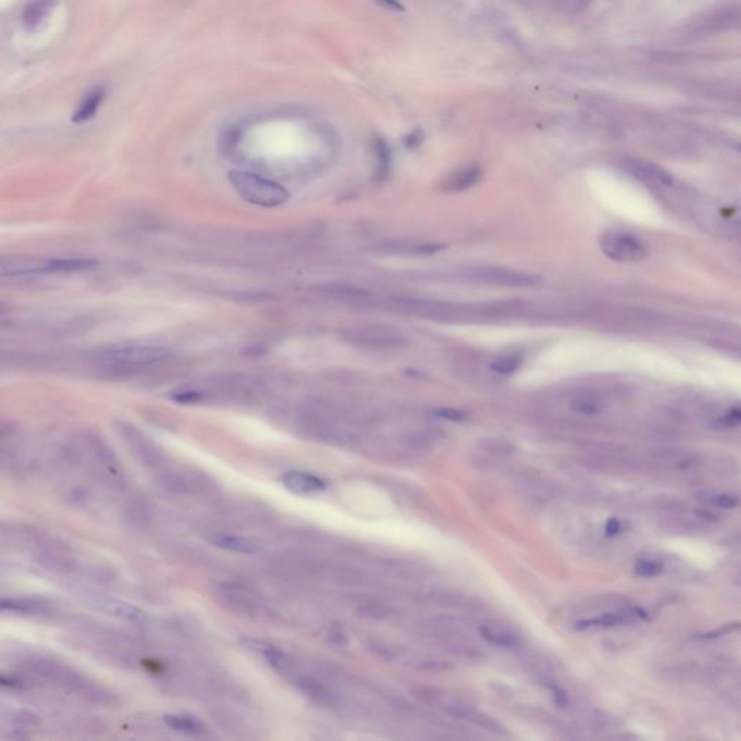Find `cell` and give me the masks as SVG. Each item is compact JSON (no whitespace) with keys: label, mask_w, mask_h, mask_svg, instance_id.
Returning a JSON list of instances; mask_svg holds the SVG:
<instances>
[{"label":"cell","mask_w":741,"mask_h":741,"mask_svg":"<svg viewBox=\"0 0 741 741\" xmlns=\"http://www.w3.org/2000/svg\"><path fill=\"white\" fill-rule=\"evenodd\" d=\"M25 667L41 679L56 683L63 687L64 691L74 694L89 702L101 705H109L114 702L112 694L106 687L60 660L34 656L26 660Z\"/></svg>","instance_id":"obj_1"},{"label":"cell","mask_w":741,"mask_h":741,"mask_svg":"<svg viewBox=\"0 0 741 741\" xmlns=\"http://www.w3.org/2000/svg\"><path fill=\"white\" fill-rule=\"evenodd\" d=\"M99 261L90 258H52L42 255H0V278L71 274L94 270Z\"/></svg>","instance_id":"obj_2"},{"label":"cell","mask_w":741,"mask_h":741,"mask_svg":"<svg viewBox=\"0 0 741 741\" xmlns=\"http://www.w3.org/2000/svg\"><path fill=\"white\" fill-rule=\"evenodd\" d=\"M173 358V352L164 346L126 345L99 353L100 363L122 370H141L163 365Z\"/></svg>","instance_id":"obj_3"},{"label":"cell","mask_w":741,"mask_h":741,"mask_svg":"<svg viewBox=\"0 0 741 741\" xmlns=\"http://www.w3.org/2000/svg\"><path fill=\"white\" fill-rule=\"evenodd\" d=\"M235 191L248 203L261 207H278L288 200V191L278 183L248 171L229 173Z\"/></svg>","instance_id":"obj_4"},{"label":"cell","mask_w":741,"mask_h":741,"mask_svg":"<svg viewBox=\"0 0 741 741\" xmlns=\"http://www.w3.org/2000/svg\"><path fill=\"white\" fill-rule=\"evenodd\" d=\"M342 336L349 345L368 351H391L404 343L400 332L384 325H359L348 328L343 331Z\"/></svg>","instance_id":"obj_5"},{"label":"cell","mask_w":741,"mask_h":741,"mask_svg":"<svg viewBox=\"0 0 741 741\" xmlns=\"http://www.w3.org/2000/svg\"><path fill=\"white\" fill-rule=\"evenodd\" d=\"M460 277L468 281H475L488 286H500L508 288H532L542 284V278L536 274H528L515 270L507 268H494V267H476L470 270H463Z\"/></svg>","instance_id":"obj_6"},{"label":"cell","mask_w":741,"mask_h":741,"mask_svg":"<svg viewBox=\"0 0 741 741\" xmlns=\"http://www.w3.org/2000/svg\"><path fill=\"white\" fill-rule=\"evenodd\" d=\"M34 556L44 569L51 572L69 575L81 570L79 559L73 555V552L66 545L54 540L38 542Z\"/></svg>","instance_id":"obj_7"},{"label":"cell","mask_w":741,"mask_h":741,"mask_svg":"<svg viewBox=\"0 0 741 741\" xmlns=\"http://www.w3.org/2000/svg\"><path fill=\"white\" fill-rule=\"evenodd\" d=\"M601 249L610 259L618 262H636L647 255L637 238L622 232H608L601 236Z\"/></svg>","instance_id":"obj_8"},{"label":"cell","mask_w":741,"mask_h":741,"mask_svg":"<svg viewBox=\"0 0 741 741\" xmlns=\"http://www.w3.org/2000/svg\"><path fill=\"white\" fill-rule=\"evenodd\" d=\"M84 445L96 463V472L106 480H119L122 476V466L111 445L96 433H89L84 438Z\"/></svg>","instance_id":"obj_9"},{"label":"cell","mask_w":741,"mask_h":741,"mask_svg":"<svg viewBox=\"0 0 741 741\" xmlns=\"http://www.w3.org/2000/svg\"><path fill=\"white\" fill-rule=\"evenodd\" d=\"M119 430H121L123 439L132 448V450L136 453V456L145 465H148L151 468H158L161 465V460H163L161 450L158 449L153 445V442L148 436H145L139 429H136L132 425H128V423H123V425H121Z\"/></svg>","instance_id":"obj_10"},{"label":"cell","mask_w":741,"mask_h":741,"mask_svg":"<svg viewBox=\"0 0 741 741\" xmlns=\"http://www.w3.org/2000/svg\"><path fill=\"white\" fill-rule=\"evenodd\" d=\"M91 605L94 607V610L125 622L142 624L148 620V615L143 610L122 600L111 597H94L91 600Z\"/></svg>","instance_id":"obj_11"},{"label":"cell","mask_w":741,"mask_h":741,"mask_svg":"<svg viewBox=\"0 0 741 741\" xmlns=\"http://www.w3.org/2000/svg\"><path fill=\"white\" fill-rule=\"evenodd\" d=\"M51 603L39 597H0V613L21 615H46Z\"/></svg>","instance_id":"obj_12"},{"label":"cell","mask_w":741,"mask_h":741,"mask_svg":"<svg viewBox=\"0 0 741 741\" xmlns=\"http://www.w3.org/2000/svg\"><path fill=\"white\" fill-rule=\"evenodd\" d=\"M281 483L288 491L300 495L319 493L326 488V483L322 478H319V476L300 470L286 472L281 476Z\"/></svg>","instance_id":"obj_13"},{"label":"cell","mask_w":741,"mask_h":741,"mask_svg":"<svg viewBox=\"0 0 741 741\" xmlns=\"http://www.w3.org/2000/svg\"><path fill=\"white\" fill-rule=\"evenodd\" d=\"M625 167L630 173L645 181H650L659 186H670L673 183V177L666 170L650 161L630 158V160L625 161Z\"/></svg>","instance_id":"obj_14"},{"label":"cell","mask_w":741,"mask_h":741,"mask_svg":"<svg viewBox=\"0 0 741 741\" xmlns=\"http://www.w3.org/2000/svg\"><path fill=\"white\" fill-rule=\"evenodd\" d=\"M439 245H430V243H417L410 241H390L384 242L380 246V251L388 255H401V256H415V255H430L440 249Z\"/></svg>","instance_id":"obj_15"},{"label":"cell","mask_w":741,"mask_h":741,"mask_svg":"<svg viewBox=\"0 0 741 741\" xmlns=\"http://www.w3.org/2000/svg\"><path fill=\"white\" fill-rule=\"evenodd\" d=\"M59 0H31L24 9V25L29 31H35L45 18L56 8Z\"/></svg>","instance_id":"obj_16"},{"label":"cell","mask_w":741,"mask_h":741,"mask_svg":"<svg viewBox=\"0 0 741 741\" xmlns=\"http://www.w3.org/2000/svg\"><path fill=\"white\" fill-rule=\"evenodd\" d=\"M104 96H106L104 87H96L94 90H91L84 97V100L80 103L77 111L74 112L73 122L74 123H86V122L91 121L96 116L99 108L101 106V103L104 100Z\"/></svg>","instance_id":"obj_17"},{"label":"cell","mask_w":741,"mask_h":741,"mask_svg":"<svg viewBox=\"0 0 741 741\" xmlns=\"http://www.w3.org/2000/svg\"><path fill=\"white\" fill-rule=\"evenodd\" d=\"M370 145H373V153L375 160V178L378 181H383L390 171L391 151L385 139H383L381 136H375Z\"/></svg>","instance_id":"obj_18"},{"label":"cell","mask_w":741,"mask_h":741,"mask_svg":"<svg viewBox=\"0 0 741 741\" xmlns=\"http://www.w3.org/2000/svg\"><path fill=\"white\" fill-rule=\"evenodd\" d=\"M297 685L300 686V690L308 697L311 698L313 701H316L317 704L321 705H326V707H331L335 704V697L333 694L328 690L326 686L321 685L319 682H316L313 679H308V677H304V679H300L297 682Z\"/></svg>","instance_id":"obj_19"},{"label":"cell","mask_w":741,"mask_h":741,"mask_svg":"<svg viewBox=\"0 0 741 741\" xmlns=\"http://www.w3.org/2000/svg\"><path fill=\"white\" fill-rule=\"evenodd\" d=\"M480 632L481 636L490 642L491 645L494 646H498V647H505V649H513L518 645V639L515 634H513L511 631L503 628V627H495V625H483L480 628Z\"/></svg>","instance_id":"obj_20"},{"label":"cell","mask_w":741,"mask_h":741,"mask_svg":"<svg viewBox=\"0 0 741 741\" xmlns=\"http://www.w3.org/2000/svg\"><path fill=\"white\" fill-rule=\"evenodd\" d=\"M211 542L221 549H226L236 553L252 555L259 550V545L255 540L241 536H216Z\"/></svg>","instance_id":"obj_21"},{"label":"cell","mask_w":741,"mask_h":741,"mask_svg":"<svg viewBox=\"0 0 741 741\" xmlns=\"http://www.w3.org/2000/svg\"><path fill=\"white\" fill-rule=\"evenodd\" d=\"M164 721L174 731L187 734V735L200 737L206 732L204 724L191 715H167L164 718Z\"/></svg>","instance_id":"obj_22"},{"label":"cell","mask_w":741,"mask_h":741,"mask_svg":"<svg viewBox=\"0 0 741 741\" xmlns=\"http://www.w3.org/2000/svg\"><path fill=\"white\" fill-rule=\"evenodd\" d=\"M480 177H481V170L478 167L476 166L466 167L465 170H460L459 173L453 174L449 180H446L445 188L449 191H462V190H466L470 186H473L476 181L480 180Z\"/></svg>","instance_id":"obj_23"},{"label":"cell","mask_w":741,"mask_h":741,"mask_svg":"<svg viewBox=\"0 0 741 741\" xmlns=\"http://www.w3.org/2000/svg\"><path fill=\"white\" fill-rule=\"evenodd\" d=\"M248 646L252 650L258 652L259 655L266 657L273 667H276L278 670H286L288 667L290 662H288L287 656L277 647H274L268 643H263V642H248Z\"/></svg>","instance_id":"obj_24"},{"label":"cell","mask_w":741,"mask_h":741,"mask_svg":"<svg viewBox=\"0 0 741 741\" xmlns=\"http://www.w3.org/2000/svg\"><path fill=\"white\" fill-rule=\"evenodd\" d=\"M521 365V358L518 355H505L498 358L491 363V369L497 374L501 375H510L514 374Z\"/></svg>","instance_id":"obj_25"},{"label":"cell","mask_w":741,"mask_h":741,"mask_svg":"<svg viewBox=\"0 0 741 741\" xmlns=\"http://www.w3.org/2000/svg\"><path fill=\"white\" fill-rule=\"evenodd\" d=\"M624 621H627V618L621 614H617V613H610V614H604V615H600L594 620H587V621H582L579 622V628H588V627H613V625H620L622 624Z\"/></svg>","instance_id":"obj_26"},{"label":"cell","mask_w":741,"mask_h":741,"mask_svg":"<svg viewBox=\"0 0 741 741\" xmlns=\"http://www.w3.org/2000/svg\"><path fill=\"white\" fill-rule=\"evenodd\" d=\"M12 722L25 728H36L41 725V717L29 710H16L11 714Z\"/></svg>","instance_id":"obj_27"},{"label":"cell","mask_w":741,"mask_h":741,"mask_svg":"<svg viewBox=\"0 0 741 741\" xmlns=\"http://www.w3.org/2000/svg\"><path fill=\"white\" fill-rule=\"evenodd\" d=\"M663 570V566L659 563V562H655V560H642L636 565V569H634V572H636V575L639 576H643V578H652V576H656L659 575L660 572Z\"/></svg>","instance_id":"obj_28"},{"label":"cell","mask_w":741,"mask_h":741,"mask_svg":"<svg viewBox=\"0 0 741 741\" xmlns=\"http://www.w3.org/2000/svg\"><path fill=\"white\" fill-rule=\"evenodd\" d=\"M18 432V425L12 420L0 418V445L8 443Z\"/></svg>","instance_id":"obj_29"},{"label":"cell","mask_w":741,"mask_h":741,"mask_svg":"<svg viewBox=\"0 0 741 741\" xmlns=\"http://www.w3.org/2000/svg\"><path fill=\"white\" fill-rule=\"evenodd\" d=\"M710 501L715 507H720V508H724V510H731V508L738 505V498L734 497V495H727V494L714 495V497L710 498Z\"/></svg>","instance_id":"obj_30"},{"label":"cell","mask_w":741,"mask_h":741,"mask_svg":"<svg viewBox=\"0 0 741 741\" xmlns=\"http://www.w3.org/2000/svg\"><path fill=\"white\" fill-rule=\"evenodd\" d=\"M573 408L578 411V413H582V414H594L598 411V405L591 401V400H587V398H582V400H578L573 403Z\"/></svg>","instance_id":"obj_31"},{"label":"cell","mask_w":741,"mask_h":741,"mask_svg":"<svg viewBox=\"0 0 741 741\" xmlns=\"http://www.w3.org/2000/svg\"><path fill=\"white\" fill-rule=\"evenodd\" d=\"M436 414L445 420L450 421H463L466 418V414L456 408H439L436 410Z\"/></svg>","instance_id":"obj_32"},{"label":"cell","mask_w":741,"mask_h":741,"mask_svg":"<svg viewBox=\"0 0 741 741\" xmlns=\"http://www.w3.org/2000/svg\"><path fill=\"white\" fill-rule=\"evenodd\" d=\"M0 687H8V690H19L24 687V682L14 675L0 673Z\"/></svg>","instance_id":"obj_33"},{"label":"cell","mask_w":741,"mask_h":741,"mask_svg":"<svg viewBox=\"0 0 741 741\" xmlns=\"http://www.w3.org/2000/svg\"><path fill=\"white\" fill-rule=\"evenodd\" d=\"M374 2L378 4L381 8L388 9L391 12H404L405 11L404 5L400 2V0H374Z\"/></svg>","instance_id":"obj_34"},{"label":"cell","mask_w":741,"mask_h":741,"mask_svg":"<svg viewBox=\"0 0 741 741\" xmlns=\"http://www.w3.org/2000/svg\"><path fill=\"white\" fill-rule=\"evenodd\" d=\"M423 142V132L420 129H415L413 132H410L405 138H404V143L407 148H415L418 146L420 143Z\"/></svg>","instance_id":"obj_35"},{"label":"cell","mask_w":741,"mask_h":741,"mask_svg":"<svg viewBox=\"0 0 741 741\" xmlns=\"http://www.w3.org/2000/svg\"><path fill=\"white\" fill-rule=\"evenodd\" d=\"M549 687H550V691L553 692L555 702H556L559 707H566V704H568L566 694L560 690V687H558L556 685H549Z\"/></svg>","instance_id":"obj_36"},{"label":"cell","mask_w":741,"mask_h":741,"mask_svg":"<svg viewBox=\"0 0 741 741\" xmlns=\"http://www.w3.org/2000/svg\"><path fill=\"white\" fill-rule=\"evenodd\" d=\"M620 532V521L615 518H610L605 524V536L613 538Z\"/></svg>","instance_id":"obj_37"},{"label":"cell","mask_w":741,"mask_h":741,"mask_svg":"<svg viewBox=\"0 0 741 741\" xmlns=\"http://www.w3.org/2000/svg\"><path fill=\"white\" fill-rule=\"evenodd\" d=\"M725 421H727V425H738V423H740V410L738 408L731 410L725 415Z\"/></svg>","instance_id":"obj_38"}]
</instances>
